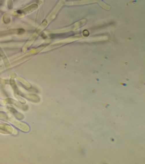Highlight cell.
<instances>
[{
	"label": "cell",
	"instance_id": "cell-1",
	"mask_svg": "<svg viewBox=\"0 0 145 164\" xmlns=\"http://www.w3.org/2000/svg\"><path fill=\"white\" fill-rule=\"evenodd\" d=\"M3 1V0H0V5H1V4H2Z\"/></svg>",
	"mask_w": 145,
	"mask_h": 164
}]
</instances>
